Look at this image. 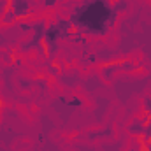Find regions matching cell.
Segmentation results:
<instances>
[{
    "mask_svg": "<svg viewBox=\"0 0 151 151\" xmlns=\"http://www.w3.org/2000/svg\"><path fill=\"white\" fill-rule=\"evenodd\" d=\"M118 12L113 0H83L70 11L72 28L91 37L107 35L118 23Z\"/></svg>",
    "mask_w": 151,
    "mask_h": 151,
    "instance_id": "cell-1",
    "label": "cell"
},
{
    "mask_svg": "<svg viewBox=\"0 0 151 151\" xmlns=\"http://www.w3.org/2000/svg\"><path fill=\"white\" fill-rule=\"evenodd\" d=\"M47 19L46 18H39L34 21V30H32V35L28 40L21 42L19 44V51L21 53H28V51H35L39 46L44 42V34H46V28H47Z\"/></svg>",
    "mask_w": 151,
    "mask_h": 151,
    "instance_id": "cell-2",
    "label": "cell"
},
{
    "mask_svg": "<svg viewBox=\"0 0 151 151\" xmlns=\"http://www.w3.org/2000/svg\"><path fill=\"white\" fill-rule=\"evenodd\" d=\"M7 7L21 21V19H28V18H32L35 14L37 2L35 0H7Z\"/></svg>",
    "mask_w": 151,
    "mask_h": 151,
    "instance_id": "cell-3",
    "label": "cell"
},
{
    "mask_svg": "<svg viewBox=\"0 0 151 151\" xmlns=\"http://www.w3.org/2000/svg\"><path fill=\"white\" fill-rule=\"evenodd\" d=\"M150 116H151V114L144 113L142 116L132 118V121H130V123H128V127H127V132H128L132 137H139V135H142V134H144V130H146V125L150 123Z\"/></svg>",
    "mask_w": 151,
    "mask_h": 151,
    "instance_id": "cell-4",
    "label": "cell"
},
{
    "mask_svg": "<svg viewBox=\"0 0 151 151\" xmlns=\"http://www.w3.org/2000/svg\"><path fill=\"white\" fill-rule=\"evenodd\" d=\"M119 72V62H109V63H104L102 69H100V74L106 81H113L114 77Z\"/></svg>",
    "mask_w": 151,
    "mask_h": 151,
    "instance_id": "cell-5",
    "label": "cell"
},
{
    "mask_svg": "<svg viewBox=\"0 0 151 151\" xmlns=\"http://www.w3.org/2000/svg\"><path fill=\"white\" fill-rule=\"evenodd\" d=\"M137 69V63L132 60H121L119 62V72H134Z\"/></svg>",
    "mask_w": 151,
    "mask_h": 151,
    "instance_id": "cell-6",
    "label": "cell"
},
{
    "mask_svg": "<svg viewBox=\"0 0 151 151\" xmlns=\"http://www.w3.org/2000/svg\"><path fill=\"white\" fill-rule=\"evenodd\" d=\"M16 14L11 11V9H7L4 14H2V18H0V23H4V25H12V23H16Z\"/></svg>",
    "mask_w": 151,
    "mask_h": 151,
    "instance_id": "cell-7",
    "label": "cell"
},
{
    "mask_svg": "<svg viewBox=\"0 0 151 151\" xmlns=\"http://www.w3.org/2000/svg\"><path fill=\"white\" fill-rule=\"evenodd\" d=\"M113 5H114V9H116V12H118V14L127 12V11H128V7H130V4H128L127 0H113Z\"/></svg>",
    "mask_w": 151,
    "mask_h": 151,
    "instance_id": "cell-8",
    "label": "cell"
},
{
    "mask_svg": "<svg viewBox=\"0 0 151 151\" xmlns=\"http://www.w3.org/2000/svg\"><path fill=\"white\" fill-rule=\"evenodd\" d=\"M62 102H65L69 107H76V109H81V107L84 106V100L79 99V97H70L69 100H62Z\"/></svg>",
    "mask_w": 151,
    "mask_h": 151,
    "instance_id": "cell-9",
    "label": "cell"
},
{
    "mask_svg": "<svg viewBox=\"0 0 151 151\" xmlns=\"http://www.w3.org/2000/svg\"><path fill=\"white\" fill-rule=\"evenodd\" d=\"M18 28L23 32V34H28V32H32L34 30V21H25V19H21L19 23H18Z\"/></svg>",
    "mask_w": 151,
    "mask_h": 151,
    "instance_id": "cell-10",
    "label": "cell"
},
{
    "mask_svg": "<svg viewBox=\"0 0 151 151\" xmlns=\"http://www.w3.org/2000/svg\"><path fill=\"white\" fill-rule=\"evenodd\" d=\"M102 135L107 137V135H111V132H109V130H93V132H90L86 137H88V139H99V137H102Z\"/></svg>",
    "mask_w": 151,
    "mask_h": 151,
    "instance_id": "cell-11",
    "label": "cell"
},
{
    "mask_svg": "<svg viewBox=\"0 0 151 151\" xmlns=\"http://www.w3.org/2000/svg\"><path fill=\"white\" fill-rule=\"evenodd\" d=\"M142 109H144V113L151 114V95H146V97H144V100H142Z\"/></svg>",
    "mask_w": 151,
    "mask_h": 151,
    "instance_id": "cell-12",
    "label": "cell"
},
{
    "mask_svg": "<svg viewBox=\"0 0 151 151\" xmlns=\"http://www.w3.org/2000/svg\"><path fill=\"white\" fill-rule=\"evenodd\" d=\"M142 137H144V141H146V142H150V141H151V116H150V123L146 125V130H144Z\"/></svg>",
    "mask_w": 151,
    "mask_h": 151,
    "instance_id": "cell-13",
    "label": "cell"
},
{
    "mask_svg": "<svg viewBox=\"0 0 151 151\" xmlns=\"http://www.w3.org/2000/svg\"><path fill=\"white\" fill-rule=\"evenodd\" d=\"M42 4H44L46 9H53V7L58 5V0H42Z\"/></svg>",
    "mask_w": 151,
    "mask_h": 151,
    "instance_id": "cell-14",
    "label": "cell"
},
{
    "mask_svg": "<svg viewBox=\"0 0 151 151\" xmlns=\"http://www.w3.org/2000/svg\"><path fill=\"white\" fill-rule=\"evenodd\" d=\"M47 72H49L51 76H58V72H60V70H58V67H56V65L47 63Z\"/></svg>",
    "mask_w": 151,
    "mask_h": 151,
    "instance_id": "cell-15",
    "label": "cell"
},
{
    "mask_svg": "<svg viewBox=\"0 0 151 151\" xmlns=\"http://www.w3.org/2000/svg\"><path fill=\"white\" fill-rule=\"evenodd\" d=\"M95 62H97V56H95V55H91V56H88V58H86V63H90V65H91V63H95Z\"/></svg>",
    "mask_w": 151,
    "mask_h": 151,
    "instance_id": "cell-16",
    "label": "cell"
},
{
    "mask_svg": "<svg viewBox=\"0 0 151 151\" xmlns=\"http://www.w3.org/2000/svg\"><path fill=\"white\" fill-rule=\"evenodd\" d=\"M148 151H151V141L148 142Z\"/></svg>",
    "mask_w": 151,
    "mask_h": 151,
    "instance_id": "cell-17",
    "label": "cell"
},
{
    "mask_svg": "<svg viewBox=\"0 0 151 151\" xmlns=\"http://www.w3.org/2000/svg\"><path fill=\"white\" fill-rule=\"evenodd\" d=\"M127 151H137V150L135 148H130V150H127Z\"/></svg>",
    "mask_w": 151,
    "mask_h": 151,
    "instance_id": "cell-18",
    "label": "cell"
},
{
    "mask_svg": "<svg viewBox=\"0 0 151 151\" xmlns=\"http://www.w3.org/2000/svg\"><path fill=\"white\" fill-rule=\"evenodd\" d=\"M0 109H2V99H0Z\"/></svg>",
    "mask_w": 151,
    "mask_h": 151,
    "instance_id": "cell-19",
    "label": "cell"
},
{
    "mask_svg": "<svg viewBox=\"0 0 151 151\" xmlns=\"http://www.w3.org/2000/svg\"><path fill=\"white\" fill-rule=\"evenodd\" d=\"M0 18H2V16H0Z\"/></svg>",
    "mask_w": 151,
    "mask_h": 151,
    "instance_id": "cell-20",
    "label": "cell"
}]
</instances>
